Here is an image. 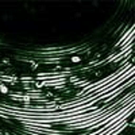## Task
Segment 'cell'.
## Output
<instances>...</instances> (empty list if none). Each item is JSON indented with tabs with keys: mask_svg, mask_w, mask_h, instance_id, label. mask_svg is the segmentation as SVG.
<instances>
[{
	"mask_svg": "<svg viewBox=\"0 0 135 135\" xmlns=\"http://www.w3.org/2000/svg\"><path fill=\"white\" fill-rule=\"evenodd\" d=\"M72 61H73V62H80L81 60H80V57H73V58H72Z\"/></svg>",
	"mask_w": 135,
	"mask_h": 135,
	"instance_id": "obj_1",
	"label": "cell"
}]
</instances>
